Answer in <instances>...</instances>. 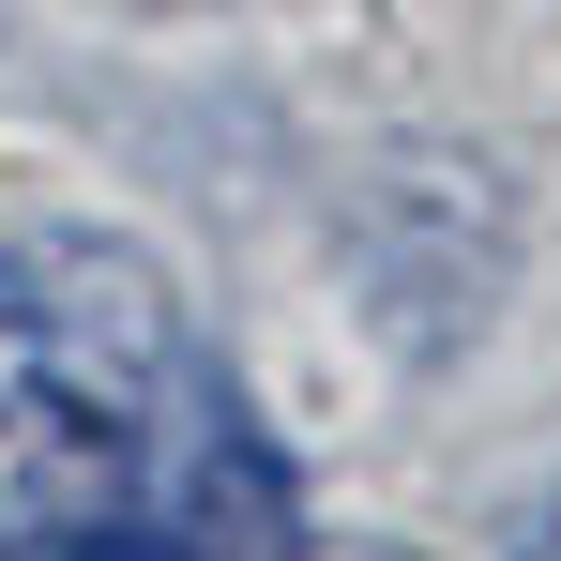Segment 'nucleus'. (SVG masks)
<instances>
[{
  "label": "nucleus",
  "instance_id": "nucleus-3",
  "mask_svg": "<svg viewBox=\"0 0 561 561\" xmlns=\"http://www.w3.org/2000/svg\"><path fill=\"white\" fill-rule=\"evenodd\" d=\"M319 561H410V547H319Z\"/></svg>",
  "mask_w": 561,
  "mask_h": 561
},
{
  "label": "nucleus",
  "instance_id": "nucleus-2",
  "mask_svg": "<svg viewBox=\"0 0 561 561\" xmlns=\"http://www.w3.org/2000/svg\"><path fill=\"white\" fill-rule=\"evenodd\" d=\"M531 561H561V501H547V516H531Z\"/></svg>",
  "mask_w": 561,
  "mask_h": 561
},
{
  "label": "nucleus",
  "instance_id": "nucleus-1",
  "mask_svg": "<svg viewBox=\"0 0 561 561\" xmlns=\"http://www.w3.org/2000/svg\"><path fill=\"white\" fill-rule=\"evenodd\" d=\"M243 410L197 365L183 288L106 228L0 243V561H106L197 531Z\"/></svg>",
  "mask_w": 561,
  "mask_h": 561
}]
</instances>
